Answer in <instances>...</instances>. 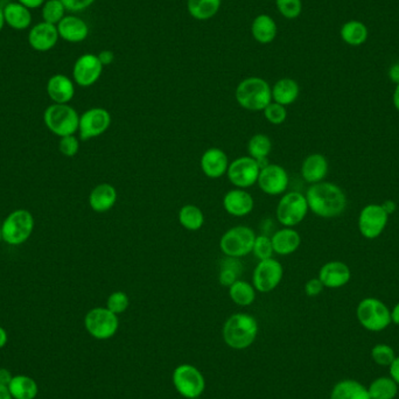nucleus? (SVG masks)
<instances>
[{
    "label": "nucleus",
    "instance_id": "obj_53",
    "mask_svg": "<svg viewBox=\"0 0 399 399\" xmlns=\"http://www.w3.org/2000/svg\"><path fill=\"white\" fill-rule=\"evenodd\" d=\"M391 323H396L399 326V303H396L391 311Z\"/></svg>",
    "mask_w": 399,
    "mask_h": 399
},
{
    "label": "nucleus",
    "instance_id": "obj_14",
    "mask_svg": "<svg viewBox=\"0 0 399 399\" xmlns=\"http://www.w3.org/2000/svg\"><path fill=\"white\" fill-rule=\"evenodd\" d=\"M111 124L109 111L103 108H93L80 117L79 131L82 140L93 139L103 134Z\"/></svg>",
    "mask_w": 399,
    "mask_h": 399
},
{
    "label": "nucleus",
    "instance_id": "obj_9",
    "mask_svg": "<svg viewBox=\"0 0 399 399\" xmlns=\"http://www.w3.org/2000/svg\"><path fill=\"white\" fill-rule=\"evenodd\" d=\"M389 214L383 209L382 204L370 203L363 207L359 215V230L366 240H376L389 222Z\"/></svg>",
    "mask_w": 399,
    "mask_h": 399
},
{
    "label": "nucleus",
    "instance_id": "obj_54",
    "mask_svg": "<svg viewBox=\"0 0 399 399\" xmlns=\"http://www.w3.org/2000/svg\"><path fill=\"white\" fill-rule=\"evenodd\" d=\"M0 399H13L11 396L8 388L6 386H3V384H0Z\"/></svg>",
    "mask_w": 399,
    "mask_h": 399
},
{
    "label": "nucleus",
    "instance_id": "obj_34",
    "mask_svg": "<svg viewBox=\"0 0 399 399\" xmlns=\"http://www.w3.org/2000/svg\"><path fill=\"white\" fill-rule=\"evenodd\" d=\"M370 399H393L398 393V384L391 377H379L368 388Z\"/></svg>",
    "mask_w": 399,
    "mask_h": 399
},
{
    "label": "nucleus",
    "instance_id": "obj_29",
    "mask_svg": "<svg viewBox=\"0 0 399 399\" xmlns=\"http://www.w3.org/2000/svg\"><path fill=\"white\" fill-rule=\"evenodd\" d=\"M272 90V100L276 103L282 104L284 107L294 103L299 97V84L293 79H282L277 81L276 84L271 88Z\"/></svg>",
    "mask_w": 399,
    "mask_h": 399
},
{
    "label": "nucleus",
    "instance_id": "obj_26",
    "mask_svg": "<svg viewBox=\"0 0 399 399\" xmlns=\"http://www.w3.org/2000/svg\"><path fill=\"white\" fill-rule=\"evenodd\" d=\"M3 11L5 23H7L11 28L16 30H23L30 26L32 14H30V8L23 6V4H7Z\"/></svg>",
    "mask_w": 399,
    "mask_h": 399
},
{
    "label": "nucleus",
    "instance_id": "obj_3",
    "mask_svg": "<svg viewBox=\"0 0 399 399\" xmlns=\"http://www.w3.org/2000/svg\"><path fill=\"white\" fill-rule=\"evenodd\" d=\"M237 103L246 110L263 111L272 102V90L260 77H248L236 89Z\"/></svg>",
    "mask_w": 399,
    "mask_h": 399
},
{
    "label": "nucleus",
    "instance_id": "obj_36",
    "mask_svg": "<svg viewBox=\"0 0 399 399\" xmlns=\"http://www.w3.org/2000/svg\"><path fill=\"white\" fill-rule=\"evenodd\" d=\"M179 221L185 229L197 231L204 223L202 210L194 204L183 206L179 212Z\"/></svg>",
    "mask_w": 399,
    "mask_h": 399
},
{
    "label": "nucleus",
    "instance_id": "obj_23",
    "mask_svg": "<svg viewBox=\"0 0 399 399\" xmlns=\"http://www.w3.org/2000/svg\"><path fill=\"white\" fill-rule=\"evenodd\" d=\"M47 93L50 100L57 104L69 103L75 95V87L69 77L57 74L50 77L47 83Z\"/></svg>",
    "mask_w": 399,
    "mask_h": 399
},
{
    "label": "nucleus",
    "instance_id": "obj_56",
    "mask_svg": "<svg viewBox=\"0 0 399 399\" xmlns=\"http://www.w3.org/2000/svg\"><path fill=\"white\" fill-rule=\"evenodd\" d=\"M393 102L396 110L399 112V84H397L396 89L393 91Z\"/></svg>",
    "mask_w": 399,
    "mask_h": 399
},
{
    "label": "nucleus",
    "instance_id": "obj_39",
    "mask_svg": "<svg viewBox=\"0 0 399 399\" xmlns=\"http://www.w3.org/2000/svg\"><path fill=\"white\" fill-rule=\"evenodd\" d=\"M276 4L279 13L289 21L296 19L303 12L301 0H276Z\"/></svg>",
    "mask_w": 399,
    "mask_h": 399
},
{
    "label": "nucleus",
    "instance_id": "obj_2",
    "mask_svg": "<svg viewBox=\"0 0 399 399\" xmlns=\"http://www.w3.org/2000/svg\"><path fill=\"white\" fill-rule=\"evenodd\" d=\"M258 326L255 318L237 313L226 320L223 327V339L233 349H245L256 340Z\"/></svg>",
    "mask_w": 399,
    "mask_h": 399
},
{
    "label": "nucleus",
    "instance_id": "obj_32",
    "mask_svg": "<svg viewBox=\"0 0 399 399\" xmlns=\"http://www.w3.org/2000/svg\"><path fill=\"white\" fill-rule=\"evenodd\" d=\"M340 35L347 45L357 47L366 42L369 30L362 21H350L343 23Z\"/></svg>",
    "mask_w": 399,
    "mask_h": 399
},
{
    "label": "nucleus",
    "instance_id": "obj_16",
    "mask_svg": "<svg viewBox=\"0 0 399 399\" xmlns=\"http://www.w3.org/2000/svg\"><path fill=\"white\" fill-rule=\"evenodd\" d=\"M289 181L287 170L274 163H269L267 166L262 168L257 180L260 190L269 195L283 194L289 187Z\"/></svg>",
    "mask_w": 399,
    "mask_h": 399
},
{
    "label": "nucleus",
    "instance_id": "obj_19",
    "mask_svg": "<svg viewBox=\"0 0 399 399\" xmlns=\"http://www.w3.org/2000/svg\"><path fill=\"white\" fill-rule=\"evenodd\" d=\"M229 163L228 156L216 147L207 150L201 158L202 172L210 179L223 177L228 172Z\"/></svg>",
    "mask_w": 399,
    "mask_h": 399
},
{
    "label": "nucleus",
    "instance_id": "obj_27",
    "mask_svg": "<svg viewBox=\"0 0 399 399\" xmlns=\"http://www.w3.org/2000/svg\"><path fill=\"white\" fill-rule=\"evenodd\" d=\"M251 33L257 42L271 44L277 37V23L267 14H260L253 19Z\"/></svg>",
    "mask_w": 399,
    "mask_h": 399
},
{
    "label": "nucleus",
    "instance_id": "obj_21",
    "mask_svg": "<svg viewBox=\"0 0 399 399\" xmlns=\"http://www.w3.org/2000/svg\"><path fill=\"white\" fill-rule=\"evenodd\" d=\"M57 27L59 37L71 44L82 42L87 39L88 34H89V27L87 23L82 21L81 18L74 17V16H66L60 23H57Z\"/></svg>",
    "mask_w": 399,
    "mask_h": 399
},
{
    "label": "nucleus",
    "instance_id": "obj_18",
    "mask_svg": "<svg viewBox=\"0 0 399 399\" xmlns=\"http://www.w3.org/2000/svg\"><path fill=\"white\" fill-rule=\"evenodd\" d=\"M57 27L52 23H37L32 27L28 33V42L34 50L37 52H48L57 44L59 40Z\"/></svg>",
    "mask_w": 399,
    "mask_h": 399
},
{
    "label": "nucleus",
    "instance_id": "obj_20",
    "mask_svg": "<svg viewBox=\"0 0 399 399\" xmlns=\"http://www.w3.org/2000/svg\"><path fill=\"white\" fill-rule=\"evenodd\" d=\"M253 206L255 202L253 197L241 188L229 190L223 197L224 209L233 216H245L253 212Z\"/></svg>",
    "mask_w": 399,
    "mask_h": 399
},
{
    "label": "nucleus",
    "instance_id": "obj_44",
    "mask_svg": "<svg viewBox=\"0 0 399 399\" xmlns=\"http://www.w3.org/2000/svg\"><path fill=\"white\" fill-rule=\"evenodd\" d=\"M59 149H60V152L64 156H76L77 152L80 150V143H79V139L74 134L73 136L62 137Z\"/></svg>",
    "mask_w": 399,
    "mask_h": 399
},
{
    "label": "nucleus",
    "instance_id": "obj_8",
    "mask_svg": "<svg viewBox=\"0 0 399 399\" xmlns=\"http://www.w3.org/2000/svg\"><path fill=\"white\" fill-rule=\"evenodd\" d=\"M306 197L299 192H289L280 199L277 207V219L284 226H298L308 213Z\"/></svg>",
    "mask_w": 399,
    "mask_h": 399
},
{
    "label": "nucleus",
    "instance_id": "obj_24",
    "mask_svg": "<svg viewBox=\"0 0 399 399\" xmlns=\"http://www.w3.org/2000/svg\"><path fill=\"white\" fill-rule=\"evenodd\" d=\"M117 190L112 185L100 183L89 195V204L97 213H105L116 204Z\"/></svg>",
    "mask_w": 399,
    "mask_h": 399
},
{
    "label": "nucleus",
    "instance_id": "obj_12",
    "mask_svg": "<svg viewBox=\"0 0 399 399\" xmlns=\"http://www.w3.org/2000/svg\"><path fill=\"white\" fill-rule=\"evenodd\" d=\"M260 168L251 156H241L233 160L228 167V179L233 186L244 190L253 186L260 177Z\"/></svg>",
    "mask_w": 399,
    "mask_h": 399
},
{
    "label": "nucleus",
    "instance_id": "obj_11",
    "mask_svg": "<svg viewBox=\"0 0 399 399\" xmlns=\"http://www.w3.org/2000/svg\"><path fill=\"white\" fill-rule=\"evenodd\" d=\"M173 383L178 393L188 399L201 396L206 386L202 374L190 364H183L174 370Z\"/></svg>",
    "mask_w": 399,
    "mask_h": 399
},
{
    "label": "nucleus",
    "instance_id": "obj_43",
    "mask_svg": "<svg viewBox=\"0 0 399 399\" xmlns=\"http://www.w3.org/2000/svg\"><path fill=\"white\" fill-rule=\"evenodd\" d=\"M129 296L127 293L122 292V291H117L110 294L108 298L107 308L115 314H122L125 312L129 307Z\"/></svg>",
    "mask_w": 399,
    "mask_h": 399
},
{
    "label": "nucleus",
    "instance_id": "obj_33",
    "mask_svg": "<svg viewBox=\"0 0 399 399\" xmlns=\"http://www.w3.org/2000/svg\"><path fill=\"white\" fill-rule=\"evenodd\" d=\"M221 0H187V10L197 21H209L220 10Z\"/></svg>",
    "mask_w": 399,
    "mask_h": 399
},
{
    "label": "nucleus",
    "instance_id": "obj_25",
    "mask_svg": "<svg viewBox=\"0 0 399 399\" xmlns=\"http://www.w3.org/2000/svg\"><path fill=\"white\" fill-rule=\"evenodd\" d=\"M273 251L280 256H287L296 253L301 244V237L296 230L292 228H284L277 231L272 237Z\"/></svg>",
    "mask_w": 399,
    "mask_h": 399
},
{
    "label": "nucleus",
    "instance_id": "obj_28",
    "mask_svg": "<svg viewBox=\"0 0 399 399\" xmlns=\"http://www.w3.org/2000/svg\"><path fill=\"white\" fill-rule=\"evenodd\" d=\"M330 399H370L366 386L354 381L343 379L332 388Z\"/></svg>",
    "mask_w": 399,
    "mask_h": 399
},
{
    "label": "nucleus",
    "instance_id": "obj_47",
    "mask_svg": "<svg viewBox=\"0 0 399 399\" xmlns=\"http://www.w3.org/2000/svg\"><path fill=\"white\" fill-rule=\"evenodd\" d=\"M97 57H98V60L100 61V64H103V66H110L113 61H115V53H113L112 50H102Z\"/></svg>",
    "mask_w": 399,
    "mask_h": 399
},
{
    "label": "nucleus",
    "instance_id": "obj_6",
    "mask_svg": "<svg viewBox=\"0 0 399 399\" xmlns=\"http://www.w3.org/2000/svg\"><path fill=\"white\" fill-rule=\"evenodd\" d=\"M34 219L30 212L18 209L11 213L1 224L3 241L10 245L25 243L33 233Z\"/></svg>",
    "mask_w": 399,
    "mask_h": 399
},
{
    "label": "nucleus",
    "instance_id": "obj_40",
    "mask_svg": "<svg viewBox=\"0 0 399 399\" xmlns=\"http://www.w3.org/2000/svg\"><path fill=\"white\" fill-rule=\"evenodd\" d=\"M253 253L255 257L260 260L272 258L274 251H273L272 241H271V238L265 236V235L257 236L256 240H255V243H253Z\"/></svg>",
    "mask_w": 399,
    "mask_h": 399
},
{
    "label": "nucleus",
    "instance_id": "obj_17",
    "mask_svg": "<svg viewBox=\"0 0 399 399\" xmlns=\"http://www.w3.org/2000/svg\"><path fill=\"white\" fill-rule=\"evenodd\" d=\"M327 289H340L346 287L352 279L349 266L340 260H332L323 265L318 277Z\"/></svg>",
    "mask_w": 399,
    "mask_h": 399
},
{
    "label": "nucleus",
    "instance_id": "obj_58",
    "mask_svg": "<svg viewBox=\"0 0 399 399\" xmlns=\"http://www.w3.org/2000/svg\"><path fill=\"white\" fill-rule=\"evenodd\" d=\"M0 240H3V235H1V226H0Z\"/></svg>",
    "mask_w": 399,
    "mask_h": 399
},
{
    "label": "nucleus",
    "instance_id": "obj_13",
    "mask_svg": "<svg viewBox=\"0 0 399 399\" xmlns=\"http://www.w3.org/2000/svg\"><path fill=\"white\" fill-rule=\"evenodd\" d=\"M283 265L274 260H260V263L253 271V287L258 292H271L279 285L283 279Z\"/></svg>",
    "mask_w": 399,
    "mask_h": 399
},
{
    "label": "nucleus",
    "instance_id": "obj_59",
    "mask_svg": "<svg viewBox=\"0 0 399 399\" xmlns=\"http://www.w3.org/2000/svg\"><path fill=\"white\" fill-rule=\"evenodd\" d=\"M267 1H269V0H267Z\"/></svg>",
    "mask_w": 399,
    "mask_h": 399
},
{
    "label": "nucleus",
    "instance_id": "obj_48",
    "mask_svg": "<svg viewBox=\"0 0 399 399\" xmlns=\"http://www.w3.org/2000/svg\"><path fill=\"white\" fill-rule=\"evenodd\" d=\"M390 376L399 386V357L393 359V362L389 366Z\"/></svg>",
    "mask_w": 399,
    "mask_h": 399
},
{
    "label": "nucleus",
    "instance_id": "obj_15",
    "mask_svg": "<svg viewBox=\"0 0 399 399\" xmlns=\"http://www.w3.org/2000/svg\"><path fill=\"white\" fill-rule=\"evenodd\" d=\"M103 71V64L95 54H83L74 64V81L80 87H90L100 80Z\"/></svg>",
    "mask_w": 399,
    "mask_h": 399
},
{
    "label": "nucleus",
    "instance_id": "obj_5",
    "mask_svg": "<svg viewBox=\"0 0 399 399\" xmlns=\"http://www.w3.org/2000/svg\"><path fill=\"white\" fill-rule=\"evenodd\" d=\"M45 123L54 134L61 137L73 136L79 130L80 116L68 104H53L47 108L44 115Z\"/></svg>",
    "mask_w": 399,
    "mask_h": 399
},
{
    "label": "nucleus",
    "instance_id": "obj_57",
    "mask_svg": "<svg viewBox=\"0 0 399 399\" xmlns=\"http://www.w3.org/2000/svg\"><path fill=\"white\" fill-rule=\"evenodd\" d=\"M4 25H5V18H4L3 8H0V30H3Z\"/></svg>",
    "mask_w": 399,
    "mask_h": 399
},
{
    "label": "nucleus",
    "instance_id": "obj_31",
    "mask_svg": "<svg viewBox=\"0 0 399 399\" xmlns=\"http://www.w3.org/2000/svg\"><path fill=\"white\" fill-rule=\"evenodd\" d=\"M7 388L13 399H34L39 393L37 382L25 375L13 376Z\"/></svg>",
    "mask_w": 399,
    "mask_h": 399
},
{
    "label": "nucleus",
    "instance_id": "obj_4",
    "mask_svg": "<svg viewBox=\"0 0 399 399\" xmlns=\"http://www.w3.org/2000/svg\"><path fill=\"white\" fill-rule=\"evenodd\" d=\"M356 316L361 326L370 332H382L391 323V311L377 298L361 300L356 308Z\"/></svg>",
    "mask_w": 399,
    "mask_h": 399
},
{
    "label": "nucleus",
    "instance_id": "obj_46",
    "mask_svg": "<svg viewBox=\"0 0 399 399\" xmlns=\"http://www.w3.org/2000/svg\"><path fill=\"white\" fill-rule=\"evenodd\" d=\"M323 289H325V287H323V284L321 283L319 278H312L305 285V292L308 296H319L320 293L323 292Z\"/></svg>",
    "mask_w": 399,
    "mask_h": 399
},
{
    "label": "nucleus",
    "instance_id": "obj_35",
    "mask_svg": "<svg viewBox=\"0 0 399 399\" xmlns=\"http://www.w3.org/2000/svg\"><path fill=\"white\" fill-rule=\"evenodd\" d=\"M230 298L240 306H249L256 299V289L244 280H236L229 287Z\"/></svg>",
    "mask_w": 399,
    "mask_h": 399
},
{
    "label": "nucleus",
    "instance_id": "obj_37",
    "mask_svg": "<svg viewBox=\"0 0 399 399\" xmlns=\"http://www.w3.org/2000/svg\"><path fill=\"white\" fill-rule=\"evenodd\" d=\"M241 273V264L237 258L228 257L223 260L221 265L220 274H219V282L222 287H230L236 282L237 277Z\"/></svg>",
    "mask_w": 399,
    "mask_h": 399
},
{
    "label": "nucleus",
    "instance_id": "obj_52",
    "mask_svg": "<svg viewBox=\"0 0 399 399\" xmlns=\"http://www.w3.org/2000/svg\"><path fill=\"white\" fill-rule=\"evenodd\" d=\"M12 378H13V376L11 375V373L10 371H8V370L4 369V368H1V369H0V384L8 386V384H10Z\"/></svg>",
    "mask_w": 399,
    "mask_h": 399
},
{
    "label": "nucleus",
    "instance_id": "obj_10",
    "mask_svg": "<svg viewBox=\"0 0 399 399\" xmlns=\"http://www.w3.org/2000/svg\"><path fill=\"white\" fill-rule=\"evenodd\" d=\"M84 326L95 339H110L118 330V318L108 308L97 307L87 313L84 318Z\"/></svg>",
    "mask_w": 399,
    "mask_h": 399
},
{
    "label": "nucleus",
    "instance_id": "obj_1",
    "mask_svg": "<svg viewBox=\"0 0 399 399\" xmlns=\"http://www.w3.org/2000/svg\"><path fill=\"white\" fill-rule=\"evenodd\" d=\"M305 197L312 213L323 219L340 216L347 208L346 194L335 183H314L307 190Z\"/></svg>",
    "mask_w": 399,
    "mask_h": 399
},
{
    "label": "nucleus",
    "instance_id": "obj_49",
    "mask_svg": "<svg viewBox=\"0 0 399 399\" xmlns=\"http://www.w3.org/2000/svg\"><path fill=\"white\" fill-rule=\"evenodd\" d=\"M389 79L393 83L399 84V62L393 64L389 69Z\"/></svg>",
    "mask_w": 399,
    "mask_h": 399
},
{
    "label": "nucleus",
    "instance_id": "obj_41",
    "mask_svg": "<svg viewBox=\"0 0 399 399\" xmlns=\"http://www.w3.org/2000/svg\"><path fill=\"white\" fill-rule=\"evenodd\" d=\"M371 357L378 366H389L393 362V359H396L395 350L384 343H379L374 347L371 350Z\"/></svg>",
    "mask_w": 399,
    "mask_h": 399
},
{
    "label": "nucleus",
    "instance_id": "obj_38",
    "mask_svg": "<svg viewBox=\"0 0 399 399\" xmlns=\"http://www.w3.org/2000/svg\"><path fill=\"white\" fill-rule=\"evenodd\" d=\"M66 7L61 0H46L42 5V18L45 23H52L57 26L64 18Z\"/></svg>",
    "mask_w": 399,
    "mask_h": 399
},
{
    "label": "nucleus",
    "instance_id": "obj_51",
    "mask_svg": "<svg viewBox=\"0 0 399 399\" xmlns=\"http://www.w3.org/2000/svg\"><path fill=\"white\" fill-rule=\"evenodd\" d=\"M383 209L386 210L389 215H393L397 210V203L393 200H386L382 203Z\"/></svg>",
    "mask_w": 399,
    "mask_h": 399
},
{
    "label": "nucleus",
    "instance_id": "obj_45",
    "mask_svg": "<svg viewBox=\"0 0 399 399\" xmlns=\"http://www.w3.org/2000/svg\"><path fill=\"white\" fill-rule=\"evenodd\" d=\"M61 3L70 12H81L91 6L95 0H61Z\"/></svg>",
    "mask_w": 399,
    "mask_h": 399
},
{
    "label": "nucleus",
    "instance_id": "obj_55",
    "mask_svg": "<svg viewBox=\"0 0 399 399\" xmlns=\"http://www.w3.org/2000/svg\"><path fill=\"white\" fill-rule=\"evenodd\" d=\"M7 343V332L4 330L3 327H0V349L6 346Z\"/></svg>",
    "mask_w": 399,
    "mask_h": 399
},
{
    "label": "nucleus",
    "instance_id": "obj_50",
    "mask_svg": "<svg viewBox=\"0 0 399 399\" xmlns=\"http://www.w3.org/2000/svg\"><path fill=\"white\" fill-rule=\"evenodd\" d=\"M46 0H18V3L23 4L27 8H37L44 5Z\"/></svg>",
    "mask_w": 399,
    "mask_h": 399
},
{
    "label": "nucleus",
    "instance_id": "obj_42",
    "mask_svg": "<svg viewBox=\"0 0 399 399\" xmlns=\"http://www.w3.org/2000/svg\"><path fill=\"white\" fill-rule=\"evenodd\" d=\"M263 111L264 116H265L267 122L273 124V125H280V124H283L287 120V108L282 105V104L271 102Z\"/></svg>",
    "mask_w": 399,
    "mask_h": 399
},
{
    "label": "nucleus",
    "instance_id": "obj_30",
    "mask_svg": "<svg viewBox=\"0 0 399 399\" xmlns=\"http://www.w3.org/2000/svg\"><path fill=\"white\" fill-rule=\"evenodd\" d=\"M271 150H272L271 139L263 133H258L251 137L248 144V152L251 158L256 160L260 170L269 165L267 156L271 154Z\"/></svg>",
    "mask_w": 399,
    "mask_h": 399
},
{
    "label": "nucleus",
    "instance_id": "obj_22",
    "mask_svg": "<svg viewBox=\"0 0 399 399\" xmlns=\"http://www.w3.org/2000/svg\"><path fill=\"white\" fill-rule=\"evenodd\" d=\"M328 160L320 154H313L303 160L301 165V177L306 183L314 185L321 183L328 174Z\"/></svg>",
    "mask_w": 399,
    "mask_h": 399
},
{
    "label": "nucleus",
    "instance_id": "obj_7",
    "mask_svg": "<svg viewBox=\"0 0 399 399\" xmlns=\"http://www.w3.org/2000/svg\"><path fill=\"white\" fill-rule=\"evenodd\" d=\"M255 240H256L255 231L250 229L249 226H233L221 238V250L226 257L241 258L246 256L248 253H253Z\"/></svg>",
    "mask_w": 399,
    "mask_h": 399
}]
</instances>
